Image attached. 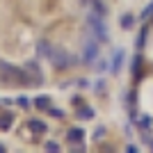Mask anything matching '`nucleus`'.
I'll return each instance as SVG.
<instances>
[{
    "label": "nucleus",
    "instance_id": "1",
    "mask_svg": "<svg viewBox=\"0 0 153 153\" xmlns=\"http://www.w3.org/2000/svg\"><path fill=\"white\" fill-rule=\"evenodd\" d=\"M89 27L96 32L98 41H108V27H105V23H103V16L91 14V16H89Z\"/></svg>",
    "mask_w": 153,
    "mask_h": 153
},
{
    "label": "nucleus",
    "instance_id": "2",
    "mask_svg": "<svg viewBox=\"0 0 153 153\" xmlns=\"http://www.w3.org/2000/svg\"><path fill=\"white\" fill-rule=\"evenodd\" d=\"M48 57H51V62L55 64V66H59V69H66V66L71 64V57H69L64 51H57V48H53Z\"/></svg>",
    "mask_w": 153,
    "mask_h": 153
},
{
    "label": "nucleus",
    "instance_id": "3",
    "mask_svg": "<svg viewBox=\"0 0 153 153\" xmlns=\"http://www.w3.org/2000/svg\"><path fill=\"white\" fill-rule=\"evenodd\" d=\"M66 140H69V142H78V144H82V140H85V130H82V128H71L69 133H66Z\"/></svg>",
    "mask_w": 153,
    "mask_h": 153
},
{
    "label": "nucleus",
    "instance_id": "4",
    "mask_svg": "<svg viewBox=\"0 0 153 153\" xmlns=\"http://www.w3.org/2000/svg\"><path fill=\"white\" fill-rule=\"evenodd\" d=\"M94 57H98V46H96V41H89L85 48V62H91Z\"/></svg>",
    "mask_w": 153,
    "mask_h": 153
},
{
    "label": "nucleus",
    "instance_id": "5",
    "mask_svg": "<svg viewBox=\"0 0 153 153\" xmlns=\"http://www.w3.org/2000/svg\"><path fill=\"white\" fill-rule=\"evenodd\" d=\"M27 126H30L32 133H46V130H48V126H46L44 121H39V119H30V121H27Z\"/></svg>",
    "mask_w": 153,
    "mask_h": 153
},
{
    "label": "nucleus",
    "instance_id": "6",
    "mask_svg": "<svg viewBox=\"0 0 153 153\" xmlns=\"http://www.w3.org/2000/svg\"><path fill=\"white\" fill-rule=\"evenodd\" d=\"M14 123V114L7 112V114H0V130H9Z\"/></svg>",
    "mask_w": 153,
    "mask_h": 153
},
{
    "label": "nucleus",
    "instance_id": "7",
    "mask_svg": "<svg viewBox=\"0 0 153 153\" xmlns=\"http://www.w3.org/2000/svg\"><path fill=\"white\" fill-rule=\"evenodd\" d=\"M51 44H48V41H46V39H41V41H39L37 44V53L39 55H44V57H48V55H51Z\"/></svg>",
    "mask_w": 153,
    "mask_h": 153
},
{
    "label": "nucleus",
    "instance_id": "8",
    "mask_svg": "<svg viewBox=\"0 0 153 153\" xmlns=\"http://www.w3.org/2000/svg\"><path fill=\"white\" fill-rule=\"evenodd\" d=\"M34 105H37L39 110H48L51 108V98H48V96H37V98H34Z\"/></svg>",
    "mask_w": 153,
    "mask_h": 153
},
{
    "label": "nucleus",
    "instance_id": "9",
    "mask_svg": "<svg viewBox=\"0 0 153 153\" xmlns=\"http://www.w3.org/2000/svg\"><path fill=\"white\" fill-rule=\"evenodd\" d=\"M133 25H135V16H133V14H123V16H121V27H123V30H130Z\"/></svg>",
    "mask_w": 153,
    "mask_h": 153
},
{
    "label": "nucleus",
    "instance_id": "10",
    "mask_svg": "<svg viewBox=\"0 0 153 153\" xmlns=\"http://www.w3.org/2000/svg\"><path fill=\"white\" fill-rule=\"evenodd\" d=\"M121 59H123V51L119 48V51H117V57H112V71H114V73L121 69Z\"/></svg>",
    "mask_w": 153,
    "mask_h": 153
},
{
    "label": "nucleus",
    "instance_id": "11",
    "mask_svg": "<svg viewBox=\"0 0 153 153\" xmlns=\"http://www.w3.org/2000/svg\"><path fill=\"white\" fill-rule=\"evenodd\" d=\"M91 7H94V12L98 14V16H105V14H108V9H105V5H103L101 0H91Z\"/></svg>",
    "mask_w": 153,
    "mask_h": 153
},
{
    "label": "nucleus",
    "instance_id": "12",
    "mask_svg": "<svg viewBox=\"0 0 153 153\" xmlns=\"http://www.w3.org/2000/svg\"><path fill=\"white\" fill-rule=\"evenodd\" d=\"M91 117H94V110H91V108H80V110H78V119L87 121V119H91Z\"/></svg>",
    "mask_w": 153,
    "mask_h": 153
},
{
    "label": "nucleus",
    "instance_id": "13",
    "mask_svg": "<svg viewBox=\"0 0 153 153\" xmlns=\"http://www.w3.org/2000/svg\"><path fill=\"white\" fill-rule=\"evenodd\" d=\"M46 151H48V153H57L59 151V144H57V142H46Z\"/></svg>",
    "mask_w": 153,
    "mask_h": 153
},
{
    "label": "nucleus",
    "instance_id": "14",
    "mask_svg": "<svg viewBox=\"0 0 153 153\" xmlns=\"http://www.w3.org/2000/svg\"><path fill=\"white\" fill-rule=\"evenodd\" d=\"M46 112H48V114H51V117H57V119H62V117H64V112H62V110L53 108V105H51V108H48V110H46Z\"/></svg>",
    "mask_w": 153,
    "mask_h": 153
},
{
    "label": "nucleus",
    "instance_id": "15",
    "mask_svg": "<svg viewBox=\"0 0 153 153\" xmlns=\"http://www.w3.org/2000/svg\"><path fill=\"white\" fill-rule=\"evenodd\" d=\"M16 103H19L21 108H30V101H27L25 96H19V98H16Z\"/></svg>",
    "mask_w": 153,
    "mask_h": 153
},
{
    "label": "nucleus",
    "instance_id": "16",
    "mask_svg": "<svg viewBox=\"0 0 153 153\" xmlns=\"http://www.w3.org/2000/svg\"><path fill=\"white\" fill-rule=\"evenodd\" d=\"M149 16H153V5H149L144 9V14H142V19H149Z\"/></svg>",
    "mask_w": 153,
    "mask_h": 153
},
{
    "label": "nucleus",
    "instance_id": "17",
    "mask_svg": "<svg viewBox=\"0 0 153 153\" xmlns=\"http://www.w3.org/2000/svg\"><path fill=\"white\" fill-rule=\"evenodd\" d=\"M103 135H105V128H98V130H96V133H94V137H103Z\"/></svg>",
    "mask_w": 153,
    "mask_h": 153
},
{
    "label": "nucleus",
    "instance_id": "18",
    "mask_svg": "<svg viewBox=\"0 0 153 153\" xmlns=\"http://www.w3.org/2000/svg\"><path fill=\"white\" fill-rule=\"evenodd\" d=\"M0 153H5V144H0Z\"/></svg>",
    "mask_w": 153,
    "mask_h": 153
},
{
    "label": "nucleus",
    "instance_id": "19",
    "mask_svg": "<svg viewBox=\"0 0 153 153\" xmlns=\"http://www.w3.org/2000/svg\"><path fill=\"white\" fill-rule=\"evenodd\" d=\"M151 149H153V142H151Z\"/></svg>",
    "mask_w": 153,
    "mask_h": 153
}]
</instances>
